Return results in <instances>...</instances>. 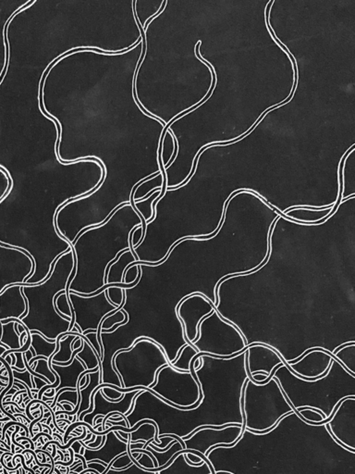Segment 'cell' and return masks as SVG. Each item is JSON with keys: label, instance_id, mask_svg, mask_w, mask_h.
I'll use <instances>...</instances> for the list:
<instances>
[{"label": "cell", "instance_id": "3", "mask_svg": "<svg viewBox=\"0 0 355 474\" xmlns=\"http://www.w3.org/2000/svg\"><path fill=\"white\" fill-rule=\"evenodd\" d=\"M170 365L162 348L148 338L135 340L131 348L114 355L112 366L118 373L121 388L144 387L153 384L158 370Z\"/></svg>", "mask_w": 355, "mask_h": 474}, {"label": "cell", "instance_id": "19", "mask_svg": "<svg viewBox=\"0 0 355 474\" xmlns=\"http://www.w3.org/2000/svg\"><path fill=\"white\" fill-rule=\"evenodd\" d=\"M15 321H10L6 325H1L2 335L0 338V344L7 346L9 350H20L21 346L20 336L15 332Z\"/></svg>", "mask_w": 355, "mask_h": 474}, {"label": "cell", "instance_id": "52", "mask_svg": "<svg viewBox=\"0 0 355 474\" xmlns=\"http://www.w3.org/2000/svg\"><path fill=\"white\" fill-rule=\"evenodd\" d=\"M20 436H26V433H25L24 431H22V432H20Z\"/></svg>", "mask_w": 355, "mask_h": 474}, {"label": "cell", "instance_id": "2", "mask_svg": "<svg viewBox=\"0 0 355 474\" xmlns=\"http://www.w3.org/2000/svg\"><path fill=\"white\" fill-rule=\"evenodd\" d=\"M72 250L59 256L46 279L38 285L23 284L21 292L28 305V313L19 319L29 332L37 331L44 338L57 342L59 335L71 331V318L63 317L55 308V297L67 291L69 276L73 270Z\"/></svg>", "mask_w": 355, "mask_h": 474}, {"label": "cell", "instance_id": "31", "mask_svg": "<svg viewBox=\"0 0 355 474\" xmlns=\"http://www.w3.org/2000/svg\"><path fill=\"white\" fill-rule=\"evenodd\" d=\"M87 339H88L90 344H92V346L94 347V350H95V352L97 353V355L101 360V362H102V359H103V350H102V345L100 344L99 342L98 337H97V334L96 333H89L86 335H84Z\"/></svg>", "mask_w": 355, "mask_h": 474}, {"label": "cell", "instance_id": "15", "mask_svg": "<svg viewBox=\"0 0 355 474\" xmlns=\"http://www.w3.org/2000/svg\"><path fill=\"white\" fill-rule=\"evenodd\" d=\"M79 337H84V335H80L78 333H74L72 335H60L57 338V351L52 357H50V360H52L53 364L59 365V366H68L72 362V354L73 350L71 347V344L74 340L79 338Z\"/></svg>", "mask_w": 355, "mask_h": 474}, {"label": "cell", "instance_id": "14", "mask_svg": "<svg viewBox=\"0 0 355 474\" xmlns=\"http://www.w3.org/2000/svg\"><path fill=\"white\" fill-rule=\"evenodd\" d=\"M185 453L184 450L179 451L171 464L157 474H212V465L209 466L202 460L200 465L192 466L188 463Z\"/></svg>", "mask_w": 355, "mask_h": 474}, {"label": "cell", "instance_id": "17", "mask_svg": "<svg viewBox=\"0 0 355 474\" xmlns=\"http://www.w3.org/2000/svg\"><path fill=\"white\" fill-rule=\"evenodd\" d=\"M89 384L80 391L81 394V403H80V408L76 416L79 418L80 414L87 410L90 408V403H91V395L94 392V389L98 386L99 384H102V380H101V371L98 369L95 372H90L88 373Z\"/></svg>", "mask_w": 355, "mask_h": 474}, {"label": "cell", "instance_id": "13", "mask_svg": "<svg viewBox=\"0 0 355 474\" xmlns=\"http://www.w3.org/2000/svg\"><path fill=\"white\" fill-rule=\"evenodd\" d=\"M139 261L136 255L133 254L131 250L124 251L118 256L117 259L109 265L105 284L106 285H117V284H124V275L125 271L128 269L129 266L134 262Z\"/></svg>", "mask_w": 355, "mask_h": 474}, {"label": "cell", "instance_id": "29", "mask_svg": "<svg viewBox=\"0 0 355 474\" xmlns=\"http://www.w3.org/2000/svg\"><path fill=\"white\" fill-rule=\"evenodd\" d=\"M112 386L113 385L106 386V387L101 388L104 397L108 401H113V402H117V401L122 400L124 394L118 392V390L114 389V388H112Z\"/></svg>", "mask_w": 355, "mask_h": 474}, {"label": "cell", "instance_id": "30", "mask_svg": "<svg viewBox=\"0 0 355 474\" xmlns=\"http://www.w3.org/2000/svg\"><path fill=\"white\" fill-rule=\"evenodd\" d=\"M139 278V266L136 264L130 265L124 275L123 283L130 285L136 282Z\"/></svg>", "mask_w": 355, "mask_h": 474}, {"label": "cell", "instance_id": "41", "mask_svg": "<svg viewBox=\"0 0 355 474\" xmlns=\"http://www.w3.org/2000/svg\"><path fill=\"white\" fill-rule=\"evenodd\" d=\"M62 406H63L64 410H66V411H72V410L74 409L73 408L70 406V405L62 404Z\"/></svg>", "mask_w": 355, "mask_h": 474}, {"label": "cell", "instance_id": "39", "mask_svg": "<svg viewBox=\"0 0 355 474\" xmlns=\"http://www.w3.org/2000/svg\"><path fill=\"white\" fill-rule=\"evenodd\" d=\"M8 350H9V348H8L7 346L0 344V357H2V355L4 354V352H6Z\"/></svg>", "mask_w": 355, "mask_h": 474}, {"label": "cell", "instance_id": "36", "mask_svg": "<svg viewBox=\"0 0 355 474\" xmlns=\"http://www.w3.org/2000/svg\"><path fill=\"white\" fill-rule=\"evenodd\" d=\"M40 436H44V437L48 438L49 441L53 440V437H52L50 434H47V433H44V432H42V433H38V434H35V437H34V438H32V441H33L34 443H35V442L37 441V439H39Z\"/></svg>", "mask_w": 355, "mask_h": 474}, {"label": "cell", "instance_id": "7", "mask_svg": "<svg viewBox=\"0 0 355 474\" xmlns=\"http://www.w3.org/2000/svg\"><path fill=\"white\" fill-rule=\"evenodd\" d=\"M242 435V425H231L220 429L201 426L190 435V438L183 439L184 450L196 451L207 457L213 447L233 446Z\"/></svg>", "mask_w": 355, "mask_h": 474}, {"label": "cell", "instance_id": "21", "mask_svg": "<svg viewBox=\"0 0 355 474\" xmlns=\"http://www.w3.org/2000/svg\"><path fill=\"white\" fill-rule=\"evenodd\" d=\"M146 450L148 451L151 452V454L153 455L154 457L157 459L158 461V468H161L164 465L167 464L168 461L170 460V459L172 458L173 456L175 454H177L179 451H182L183 450V445L180 444V442H176L175 444H173L171 445V447L169 450L165 451V452H157L155 450H152L150 446H147Z\"/></svg>", "mask_w": 355, "mask_h": 474}, {"label": "cell", "instance_id": "16", "mask_svg": "<svg viewBox=\"0 0 355 474\" xmlns=\"http://www.w3.org/2000/svg\"><path fill=\"white\" fill-rule=\"evenodd\" d=\"M31 347L35 351V357H44L45 359H49L57 351V343L52 342L50 340L44 338L43 335L37 331H31Z\"/></svg>", "mask_w": 355, "mask_h": 474}, {"label": "cell", "instance_id": "48", "mask_svg": "<svg viewBox=\"0 0 355 474\" xmlns=\"http://www.w3.org/2000/svg\"><path fill=\"white\" fill-rule=\"evenodd\" d=\"M84 451H85V448H84V446H82V448H81V451H80V455H82V456H84Z\"/></svg>", "mask_w": 355, "mask_h": 474}, {"label": "cell", "instance_id": "51", "mask_svg": "<svg viewBox=\"0 0 355 474\" xmlns=\"http://www.w3.org/2000/svg\"><path fill=\"white\" fill-rule=\"evenodd\" d=\"M39 439H40V441H41V444H44H44H45V443H44V440H43V437H42V436H40Z\"/></svg>", "mask_w": 355, "mask_h": 474}, {"label": "cell", "instance_id": "32", "mask_svg": "<svg viewBox=\"0 0 355 474\" xmlns=\"http://www.w3.org/2000/svg\"><path fill=\"white\" fill-rule=\"evenodd\" d=\"M12 375H13V378L16 380H19V381H21L22 383L27 384L28 387L30 389H33V385H32V380H31V377L32 375L30 373L29 371L26 369L23 372H19L17 370H14L12 369Z\"/></svg>", "mask_w": 355, "mask_h": 474}, {"label": "cell", "instance_id": "24", "mask_svg": "<svg viewBox=\"0 0 355 474\" xmlns=\"http://www.w3.org/2000/svg\"><path fill=\"white\" fill-rule=\"evenodd\" d=\"M296 413L308 425H318L324 420V416L319 410L311 408H301L296 410Z\"/></svg>", "mask_w": 355, "mask_h": 474}, {"label": "cell", "instance_id": "18", "mask_svg": "<svg viewBox=\"0 0 355 474\" xmlns=\"http://www.w3.org/2000/svg\"><path fill=\"white\" fill-rule=\"evenodd\" d=\"M83 339V350L77 353L76 357L84 362L86 369H94L96 368L101 369V360L98 355L95 352L92 344H90L88 339L84 336L81 337Z\"/></svg>", "mask_w": 355, "mask_h": 474}, {"label": "cell", "instance_id": "12", "mask_svg": "<svg viewBox=\"0 0 355 474\" xmlns=\"http://www.w3.org/2000/svg\"><path fill=\"white\" fill-rule=\"evenodd\" d=\"M106 443L97 450H85L84 457L86 462L94 459H99L109 465L118 455L127 452L128 443H124L116 436L115 432H109L106 434Z\"/></svg>", "mask_w": 355, "mask_h": 474}, {"label": "cell", "instance_id": "4", "mask_svg": "<svg viewBox=\"0 0 355 474\" xmlns=\"http://www.w3.org/2000/svg\"><path fill=\"white\" fill-rule=\"evenodd\" d=\"M146 390L181 409H196L202 398L201 385L193 369L182 371L171 365L160 368L153 384Z\"/></svg>", "mask_w": 355, "mask_h": 474}, {"label": "cell", "instance_id": "33", "mask_svg": "<svg viewBox=\"0 0 355 474\" xmlns=\"http://www.w3.org/2000/svg\"><path fill=\"white\" fill-rule=\"evenodd\" d=\"M87 468L88 469H95L98 473L103 474L104 471L107 469L104 465L99 464V463H93V462H87Z\"/></svg>", "mask_w": 355, "mask_h": 474}, {"label": "cell", "instance_id": "53", "mask_svg": "<svg viewBox=\"0 0 355 474\" xmlns=\"http://www.w3.org/2000/svg\"><path fill=\"white\" fill-rule=\"evenodd\" d=\"M3 473H4V474H10V473H8V472H7V469H3Z\"/></svg>", "mask_w": 355, "mask_h": 474}, {"label": "cell", "instance_id": "9", "mask_svg": "<svg viewBox=\"0 0 355 474\" xmlns=\"http://www.w3.org/2000/svg\"><path fill=\"white\" fill-rule=\"evenodd\" d=\"M83 347L74 350L72 354V362L68 366H59V365H50V369L54 370L57 375V381L53 384L44 385L38 392V400H42V396L44 392L48 389H55L56 393L63 388H72L77 389L80 376L86 370V367L82 360L76 357V355Z\"/></svg>", "mask_w": 355, "mask_h": 474}, {"label": "cell", "instance_id": "26", "mask_svg": "<svg viewBox=\"0 0 355 474\" xmlns=\"http://www.w3.org/2000/svg\"><path fill=\"white\" fill-rule=\"evenodd\" d=\"M34 371L37 375L43 376L45 379L48 380L51 384H55L57 381L56 372L54 370L50 369L49 366H48V360L45 359L44 357H42L40 360H37V365L34 369Z\"/></svg>", "mask_w": 355, "mask_h": 474}, {"label": "cell", "instance_id": "46", "mask_svg": "<svg viewBox=\"0 0 355 474\" xmlns=\"http://www.w3.org/2000/svg\"><path fill=\"white\" fill-rule=\"evenodd\" d=\"M4 360L8 362V364L10 365V366L11 365V357H10V354L8 355V356H6V358Z\"/></svg>", "mask_w": 355, "mask_h": 474}, {"label": "cell", "instance_id": "6", "mask_svg": "<svg viewBox=\"0 0 355 474\" xmlns=\"http://www.w3.org/2000/svg\"><path fill=\"white\" fill-rule=\"evenodd\" d=\"M34 270L33 258L24 250L0 243V294L10 285L25 284Z\"/></svg>", "mask_w": 355, "mask_h": 474}, {"label": "cell", "instance_id": "54", "mask_svg": "<svg viewBox=\"0 0 355 474\" xmlns=\"http://www.w3.org/2000/svg\"><path fill=\"white\" fill-rule=\"evenodd\" d=\"M0 432L2 433V428H1V426H0Z\"/></svg>", "mask_w": 355, "mask_h": 474}, {"label": "cell", "instance_id": "40", "mask_svg": "<svg viewBox=\"0 0 355 474\" xmlns=\"http://www.w3.org/2000/svg\"><path fill=\"white\" fill-rule=\"evenodd\" d=\"M52 435H54L55 437H57V438H59V441H60V444H64V443H63V437H62V436H61L60 434H57V433H53V434H52Z\"/></svg>", "mask_w": 355, "mask_h": 474}, {"label": "cell", "instance_id": "25", "mask_svg": "<svg viewBox=\"0 0 355 474\" xmlns=\"http://www.w3.org/2000/svg\"><path fill=\"white\" fill-rule=\"evenodd\" d=\"M127 452H128L129 456H130V458H131L132 461H133V464L131 465L127 469H122V470L109 469V471L107 472V474H157V472L149 471V470L143 469V468L139 465L138 461L133 458V455L131 453L130 445H129V440Z\"/></svg>", "mask_w": 355, "mask_h": 474}, {"label": "cell", "instance_id": "23", "mask_svg": "<svg viewBox=\"0 0 355 474\" xmlns=\"http://www.w3.org/2000/svg\"><path fill=\"white\" fill-rule=\"evenodd\" d=\"M55 308H56V310L58 311V313L62 315L63 317H69V318L73 319L74 315L73 311H72V306L69 302L68 294L65 291L56 295V297H55Z\"/></svg>", "mask_w": 355, "mask_h": 474}, {"label": "cell", "instance_id": "43", "mask_svg": "<svg viewBox=\"0 0 355 474\" xmlns=\"http://www.w3.org/2000/svg\"><path fill=\"white\" fill-rule=\"evenodd\" d=\"M52 450H53V452H52V458H55L56 457V454H57V445L56 444H52Z\"/></svg>", "mask_w": 355, "mask_h": 474}, {"label": "cell", "instance_id": "5", "mask_svg": "<svg viewBox=\"0 0 355 474\" xmlns=\"http://www.w3.org/2000/svg\"><path fill=\"white\" fill-rule=\"evenodd\" d=\"M69 302L72 306L74 318L70 322V328L73 325L79 326V334L83 335L87 330H93L97 332V337L100 340V325L106 316L114 310L119 309L109 302L107 297L106 290L101 293L84 296L83 294L75 292H69L68 294ZM102 345V344H101Z\"/></svg>", "mask_w": 355, "mask_h": 474}, {"label": "cell", "instance_id": "28", "mask_svg": "<svg viewBox=\"0 0 355 474\" xmlns=\"http://www.w3.org/2000/svg\"><path fill=\"white\" fill-rule=\"evenodd\" d=\"M107 297L111 304L122 308L124 304V289L119 286H109L107 289Z\"/></svg>", "mask_w": 355, "mask_h": 474}, {"label": "cell", "instance_id": "10", "mask_svg": "<svg viewBox=\"0 0 355 474\" xmlns=\"http://www.w3.org/2000/svg\"><path fill=\"white\" fill-rule=\"evenodd\" d=\"M141 391L142 390H135V391L125 393L122 400L117 401V402H113V401H108L104 397L101 388L99 390L94 389L91 395V397H94V409L91 413L84 416L83 421L93 427L94 417L97 415H103L104 417H106L107 415L112 413V412L126 414L131 408V405H132L134 396Z\"/></svg>", "mask_w": 355, "mask_h": 474}, {"label": "cell", "instance_id": "22", "mask_svg": "<svg viewBox=\"0 0 355 474\" xmlns=\"http://www.w3.org/2000/svg\"><path fill=\"white\" fill-rule=\"evenodd\" d=\"M61 401H68L69 403L73 405L74 408L76 405L78 404V401H81V394L77 389H72V388H63L59 390V392L56 393L53 403L50 406L52 409L56 407L57 403H60Z\"/></svg>", "mask_w": 355, "mask_h": 474}, {"label": "cell", "instance_id": "20", "mask_svg": "<svg viewBox=\"0 0 355 474\" xmlns=\"http://www.w3.org/2000/svg\"><path fill=\"white\" fill-rule=\"evenodd\" d=\"M127 321H128V316L123 310H121V308H119L104 318L103 320L101 321L99 332L101 333V331H104V330L111 329L115 325H123Z\"/></svg>", "mask_w": 355, "mask_h": 474}, {"label": "cell", "instance_id": "35", "mask_svg": "<svg viewBox=\"0 0 355 474\" xmlns=\"http://www.w3.org/2000/svg\"><path fill=\"white\" fill-rule=\"evenodd\" d=\"M83 339L79 337L76 340H74L72 342V344H71V347H72V350H79L81 347H83Z\"/></svg>", "mask_w": 355, "mask_h": 474}, {"label": "cell", "instance_id": "11", "mask_svg": "<svg viewBox=\"0 0 355 474\" xmlns=\"http://www.w3.org/2000/svg\"><path fill=\"white\" fill-rule=\"evenodd\" d=\"M22 285H10L1 292L0 321L11 318L21 319L28 313L27 301L20 289Z\"/></svg>", "mask_w": 355, "mask_h": 474}, {"label": "cell", "instance_id": "8", "mask_svg": "<svg viewBox=\"0 0 355 474\" xmlns=\"http://www.w3.org/2000/svg\"><path fill=\"white\" fill-rule=\"evenodd\" d=\"M325 427L337 443L355 451V397L340 400Z\"/></svg>", "mask_w": 355, "mask_h": 474}, {"label": "cell", "instance_id": "47", "mask_svg": "<svg viewBox=\"0 0 355 474\" xmlns=\"http://www.w3.org/2000/svg\"><path fill=\"white\" fill-rule=\"evenodd\" d=\"M51 421H52V416H50L49 418H47V419H46V422H45V425H49L50 423H51Z\"/></svg>", "mask_w": 355, "mask_h": 474}, {"label": "cell", "instance_id": "50", "mask_svg": "<svg viewBox=\"0 0 355 474\" xmlns=\"http://www.w3.org/2000/svg\"><path fill=\"white\" fill-rule=\"evenodd\" d=\"M20 474H25V471H26V470H25V469H22V467H20Z\"/></svg>", "mask_w": 355, "mask_h": 474}, {"label": "cell", "instance_id": "42", "mask_svg": "<svg viewBox=\"0 0 355 474\" xmlns=\"http://www.w3.org/2000/svg\"><path fill=\"white\" fill-rule=\"evenodd\" d=\"M118 434L121 435V437H123L124 439H129V434L127 433H124L122 431H118Z\"/></svg>", "mask_w": 355, "mask_h": 474}, {"label": "cell", "instance_id": "27", "mask_svg": "<svg viewBox=\"0 0 355 474\" xmlns=\"http://www.w3.org/2000/svg\"><path fill=\"white\" fill-rule=\"evenodd\" d=\"M133 464V461L129 456L128 452H124L122 454L118 455L117 458L115 459L108 465L107 469L104 471L103 474H107L109 469H114V470H122V469H127L131 465Z\"/></svg>", "mask_w": 355, "mask_h": 474}, {"label": "cell", "instance_id": "37", "mask_svg": "<svg viewBox=\"0 0 355 474\" xmlns=\"http://www.w3.org/2000/svg\"><path fill=\"white\" fill-rule=\"evenodd\" d=\"M70 447L73 450L74 454H80V451L82 448V444H81L79 441H76V442H74L73 444H71Z\"/></svg>", "mask_w": 355, "mask_h": 474}, {"label": "cell", "instance_id": "34", "mask_svg": "<svg viewBox=\"0 0 355 474\" xmlns=\"http://www.w3.org/2000/svg\"><path fill=\"white\" fill-rule=\"evenodd\" d=\"M31 378L34 380V382L35 383V385H36V389L39 390V391L40 390L42 389L43 387H44V385H47V383H46L45 381H44V380L41 379V378H38V377H35V376H33V375H32V377H31Z\"/></svg>", "mask_w": 355, "mask_h": 474}, {"label": "cell", "instance_id": "38", "mask_svg": "<svg viewBox=\"0 0 355 474\" xmlns=\"http://www.w3.org/2000/svg\"><path fill=\"white\" fill-rule=\"evenodd\" d=\"M24 358L25 360H27V362H30V360H32L34 358V355H33V352L31 350H28L27 351L24 352Z\"/></svg>", "mask_w": 355, "mask_h": 474}, {"label": "cell", "instance_id": "49", "mask_svg": "<svg viewBox=\"0 0 355 474\" xmlns=\"http://www.w3.org/2000/svg\"><path fill=\"white\" fill-rule=\"evenodd\" d=\"M0 450H1V451H3V452H9V451H10V450H8L7 448H4V447H0Z\"/></svg>", "mask_w": 355, "mask_h": 474}, {"label": "cell", "instance_id": "44", "mask_svg": "<svg viewBox=\"0 0 355 474\" xmlns=\"http://www.w3.org/2000/svg\"><path fill=\"white\" fill-rule=\"evenodd\" d=\"M38 415H40V409H36V410H34V411H33V413H32V416H33L35 419L37 418V416H38Z\"/></svg>", "mask_w": 355, "mask_h": 474}, {"label": "cell", "instance_id": "1", "mask_svg": "<svg viewBox=\"0 0 355 474\" xmlns=\"http://www.w3.org/2000/svg\"><path fill=\"white\" fill-rule=\"evenodd\" d=\"M143 220L131 204L115 210L105 223L83 231L73 244L74 276L66 293L92 295L106 285L109 265L124 251L131 250L133 230Z\"/></svg>", "mask_w": 355, "mask_h": 474}, {"label": "cell", "instance_id": "45", "mask_svg": "<svg viewBox=\"0 0 355 474\" xmlns=\"http://www.w3.org/2000/svg\"><path fill=\"white\" fill-rule=\"evenodd\" d=\"M83 470H84V468H83V464H82V465H80L79 467H78L77 469H75L74 471H75L76 473H81V472H82Z\"/></svg>", "mask_w": 355, "mask_h": 474}]
</instances>
